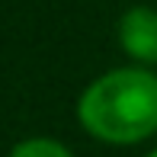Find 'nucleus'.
Returning <instances> with one entry per match:
<instances>
[{"label": "nucleus", "instance_id": "3", "mask_svg": "<svg viewBox=\"0 0 157 157\" xmlns=\"http://www.w3.org/2000/svg\"><path fill=\"white\" fill-rule=\"evenodd\" d=\"M10 157H71V151H67V147H61L58 141L32 138V141H23V144H16Z\"/></svg>", "mask_w": 157, "mask_h": 157}, {"label": "nucleus", "instance_id": "2", "mask_svg": "<svg viewBox=\"0 0 157 157\" xmlns=\"http://www.w3.org/2000/svg\"><path fill=\"white\" fill-rule=\"evenodd\" d=\"M119 39L132 58L154 64L157 61V10H151V6L128 10L119 23Z\"/></svg>", "mask_w": 157, "mask_h": 157}, {"label": "nucleus", "instance_id": "1", "mask_svg": "<svg viewBox=\"0 0 157 157\" xmlns=\"http://www.w3.org/2000/svg\"><path fill=\"white\" fill-rule=\"evenodd\" d=\"M83 128L109 144H135L157 132V77L141 67L109 71L93 80L77 106Z\"/></svg>", "mask_w": 157, "mask_h": 157}, {"label": "nucleus", "instance_id": "4", "mask_svg": "<svg viewBox=\"0 0 157 157\" xmlns=\"http://www.w3.org/2000/svg\"><path fill=\"white\" fill-rule=\"evenodd\" d=\"M151 157H157V151H154V154H151Z\"/></svg>", "mask_w": 157, "mask_h": 157}]
</instances>
